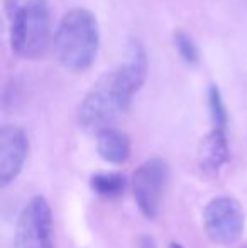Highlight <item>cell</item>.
<instances>
[{"mask_svg": "<svg viewBox=\"0 0 247 248\" xmlns=\"http://www.w3.org/2000/svg\"><path fill=\"white\" fill-rule=\"evenodd\" d=\"M99 44V22L88 9H71L63 16L54 34V54L63 68L75 73L88 69Z\"/></svg>", "mask_w": 247, "mask_h": 248, "instance_id": "cell-2", "label": "cell"}, {"mask_svg": "<svg viewBox=\"0 0 247 248\" xmlns=\"http://www.w3.org/2000/svg\"><path fill=\"white\" fill-rule=\"evenodd\" d=\"M29 152L26 132L16 125H5L0 130V186L5 187L22 170Z\"/></svg>", "mask_w": 247, "mask_h": 248, "instance_id": "cell-7", "label": "cell"}, {"mask_svg": "<svg viewBox=\"0 0 247 248\" xmlns=\"http://www.w3.org/2000/svg\"><path fill=\"white\" fill-rule=\"evenodd\" d=\"M169 248H183V247L180 245V243H171V245H169Z\"/></svg>", "mask_w": 247, "mask_h": 248, "instance_id": "cell-14", "label": "cell"}, {"mask_svg": "<svg viewBox=\"0 0 247 248\" xmlns=\"http://www.w3.org/2000/svg\"><path fill=\"white\" fill-rule=\"evenodd\" d=\"M148 76V56L139 41H131L122 64L95 83L78 107V122L88 132L112 128L129 111Z\"/></svg>", "mask_w": 247, "mask_h": 248, "instance_id": "cell-1", "label": "cell"}, {"mask_svg": "<svg viewBox=\"0 0 247 248\" xmlns=\"http://www.w3.org/2000/svg\"><path fill=\"white\" fill-rule=\"evenodd\" d=\"M127 179L119 172H99L90 179V187L95 194L107 199L119 198L124 194Z\"/></svg>", "mask_w": 247, "mask_h": 248, "instance_id": "cell-10", "label": "cell"}, {"mask_svg": "<svg viewBox=\"0 0 247 248\" xmlns=\"http://www.w3.org/2000/svg\"><path fill=\"white\" fill-rule=\"evenodd\" d=\"M246 216L237 199L220 196L212 199L203 211L205 233L218 245H232L244 232Z\"/></svg>", "mask_w": 247, "mask_h": 248, "instance_id": "cell-5", "label": "cell"}, {"mask_svg": "<svg viewBox=\"0 0 247 248\" xmlns=\"http://www.w3.org/2000/svg\"><path fill=\"white\" fill-rule=\"evenodd\" d=\"M168 179V164L166 160L158 159V157L141 164L132 176V189H134L135 202L148 219H154L158 216Z\"/></svg>", "mask_w": 247, "mask_h": 248, "instance_id": "cell-6", "label": "cell"}, {"mask_svg": "<svg viewBox=\"0 0 247 248\" xmlns=\"http://www.w3.org/2000/svg\"><path fill=\"white\" fill-rule=\"evenodd\" d=\"M16 248H54L53 213L43 196H34L19 215Z\"/></svg>", "mask_w": 247, "mask_h": 248, "instance_id": "cell-4", "label": "cell"}, {"mask_svg": "<svg viewBox=\"0 0 247 248\" xmlns=\"http://www.w3.org/2000/svg\"><path fill=\"white\" fill-rule=\"evenodd\" d=\"M97 150L110 164H124L131 155V139L117 128H105L97 134Z\"/></svg>", "mask_w": 247, "mask_h": 248, "instance_id": "cell-9", "label": "cell"}, {"mask_svg": "<svg viewBox=\"0 0 247 248\" xmlns=\"http://www.w3.org/2000/svg\"><path fill=\"white\" fill-rule=\"evenodd\" d=\"M244 248H247V247H244Z\"/></svg>", "mask_w": 247, "mask_h": 248, "instance_id": "cell-15", "label": "cell"}, {"mask_svg": "<svg viewBox=\"0 0 247 248\" xmlns=\"http://www.w3.org/2000/svg\"><path fill=\"white\" fill-rule=\"evenodd\" d=\"M51 41V9L46 0L22 3L12 17L10 47L22 59H37Z\"/></svg>", "mask_w": 247, "mask_h": 248, "instance_id": "cell-3", "label": "cell"}, {"mask_svg": "<svg viewBox=\"0 0 247 248\" xmlns=\"http://www.w3.org/2000/svg\"><path fill=\"white\" fill-rule=\"evenodd\" d=\"M175 46H176V49H178L180 56L185 59L188 64H197L200 56H198V47H197V44L193 43L191 36H188L183 31H178V32L175 34Z\"/></svg>", "mask_w": 247, "mask_h": 248, "instance_id": "cell-12", "label": "cell"}, {"mask_svg": "<svg viewBox=\"0 0 247 248\" xmlns=\"http://www.w3.org/2000/svg\"><path fill=\"white\" fill-rule=\"evenodd\" d=\"M208 108H210V117L212 122H214V128L227 130V122H229L227 108L224 105L220 90L215 85H212L210 90H208Z\"/></svg>", "mask_w": 247, "mask_h": 248, "instance_id": "cell-11", "label": "cell"}, {"mask_svg": "<svg viewBox=\"0 0 247 248\" xmlns=\"http://www.w3.org/2000/svg\"><path fill=\"white\" fill-rule=\"evenodd\" d=\"M3 5H5V10L10 17H14V14L19 10V0H3Z\"/></svg>", "mask_w": 247, "mask_h": 248, "instance_id": "cell-13", "label": "cell"}, {"mask_svg": "<svg viewBox=\"0 0 247 248\" xmlns=\"http://www.w3.org/2000/svg\"><path fill=\"white\" fill-rule=\"evenodd\" d=\"M229 142L225 130L214 128L207 137L201 140L198 150V162L205 174L217 176L222 167L229 160Z\"/></svg>", "mask_w": 247, "mask_h": 248, "instance_id": "cell-8", "label": "cell"}]
</instances>
